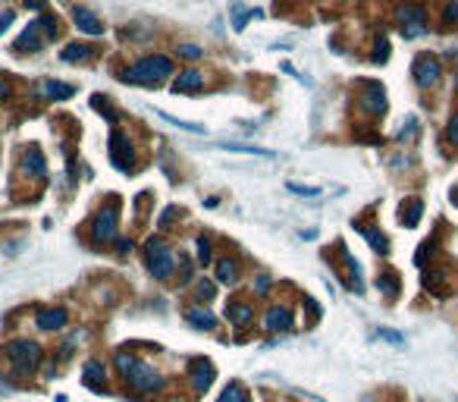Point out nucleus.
Listing matches in <instances>:
<instances>
[{
	"label": "nucleus",
	"instance_id": "nucleus-1",
	"mask_svg": "<svg viewBox=\"0 0 458 402\" xmlns=\"http://www.w3.org/2000/svg\"><path fill=\"white\" fill-rule=\"evenodd\" d=\"M167 75H173V60L163 54H151V57H141L135 67H129L123 79L132 85H157Z\"/></svg>",
	"mask_w": 458,
	"mask_h": 402
},
{
	"label": "nucleus",
	"instance_id": "nucleus-2",
	"mask_svg": "<svg viewBox=\"0 0 458 402\" xmlns=\"http://www.w3.org/2000/svg\"><path fill=\"white\" fill-rule=\"evenodd\" d=\"M145 264H148V274L154 280H170L173 270H176V258H173V248L163 242V239H148L145 242Z\"/></svg>",
	"mask_w": 458,
	"mask_h": 402
},
{
	"label": "nucleus",
	"instance_id": "nucleus-3",
	"mask_svg": "<svg viewBox=\"0 0 458 402\" xmlns=\"http://www.w3.org/2000/svg\"><path fill=\"white\" fill-rule=\"evenodd\" d=\"M3 352H7V358L13 362V368L19 374H35L38 365H41V358H45L41 346L32 343V340H13V343L3 346Z\"/></svg>",
	"mask_w": 458,
	"mask_h": 402
},
{
	"label": "nucleus",
	"instance_id": "nucleus-4",
	"mask_svg": "<svg viewBox=\"0 0 458 402\" xmlns=\"http://www.w3.org/2000/svg\"><path fill=\"white\" fill-rule=\"evenodd\" d=\"M117 226H119V204L110 201V204L97 211V217L91 220V242H95V246L113 242V239H117Z\"/></svg>",
	"mask_w": 458,
	"mask_h": 402
},
{
	"label": "nucleus",
	"instance_id": "nucleus-5",
	"mask_svg": "<svg viewBox=\"0 0 458 402\" xmlns=\"http://www.w3.org/2000/svg\"><path fill=\"white\" fill-rule=\"evenodd\" d=\"M123 380H126V383H129V390H132V393H138V396L160 393V390L167 387V380H163L160 374H157L151 365H145V362H138V365H135L132 371H129Z\"/></svg>",
	"mask_w": 458,
	"mask_h": 402
},
{
	"label": "nucleus",
	"instance_id": "nucleus-6",
	"mask_svg": "<svg viewBox=\"0 0 458 402\" xmlns=\"http://www.w3.org/2000/svg\"><path fill=\"white\" fill-rule=\"evenodd\" d=\"M396 23H399L405 38H418L427 32V10H424L421 3H402V7L396 10Z\"/></svg>",
	"mask_w": 458,
	"mask_h": 402
},
{
	"label": "nucleus",
	"instance_id": "nucleus-7",
	"mask_svg": "<svg viewBox=\"0 0 458 402\" xmlns=\"http://www.w3.org/2000/svg\"><path fill=\"white\" fill-rule=\"evenodd\" d=\"M411 75H414V82H418V88H430V85L439 82V75H443V63H439V57L421 54V57L414 60Z\"/></svg>",
	"mask_w": 458,
	"mask_h": 402
},
{
	"label": "nucleus",
	"instance_id": "nucleus-8",
	"mask_svg": "<svg viewBox=\"0 0 458 402\" xmlns=\"http://www.w3.org/2000/svg\"><path fill=\"white\" fill-rule=\"evenodd\" d=\"M110 161L117 170H129L132 167V145H129L126 132H119V129L110 132Z\"/></svg>",
	"mask_w": 458,
	"mask_h": 402
},
{
	"label": "nucleus",
	"instance_id": "nucleus-9",
	"mask_svg": "<svg viewBox=\"0 0 458 402\" xmlns=\"http://www.w3.org/2000/svg\"><path fill=\"white\" fill-rule=\"evenodd\" d=\"M358 107L364 113H383L386 110V95L377 82H361V97H358Z\"/></svg>",
	"mask_w": 458,
	"mask_h": 402
},
{
	"label": "nucleus",
	"instance_id": "nucleus-10",
	"mask_svg": "<svg viewBox=\"0 0 458 402\" xmlns=\"http://www.w3.org/2000/svg\"><path fill=\"white\" fill-rule=\"evenodd\" d=\"M264 327L270 333H289V330L296 327V320H292V311L286 305H270L264 314Z\"/></svg>",
	"mask_w": 458,
	"mask_h": 402
},
{
	"label": "nucleus",
	"instance_id": "nucleus-11",
	"mask_svg": "<svg viewBox=\"0 0 458 402\" xmlns=\"http://www.w3.org/2000/svg\"><path fill=\"white\" fill-rule=\"evenodd\" d=\"M73 23H75V29H79V32H85V35H91V38L104 35V23H101V16H97V13H91L88 7H73Z\"/></svg>",
	"mask_w": 458,
	"mask_h": 402
},
{
	"label": "nucleus",
	"instance_id": "nucleus-12",
	"mask_svg": "<svg viewBox=\"0 0 458 402\" xmlns=\"http://www.w3.org/2000/svg\"><path fill=\"white\" fill-rule=\"evenodd\" d=\"M67 320H69V311L67 308H41V311L35 314V324L41 330H63L67 327Z\"/></svg>",
	"mask_w": 458,
	"mask_h": 402
},
{
	"label": "nucleus",
	"instance_id": "nucleus-13",
	"mask_svg": "<svg viewBox=\"0 0 458 402\" xmlns=\"http://www.w3.org/2000/svg\"><path fill=\"white\" fill-rule=\"evenodd\" d=\"M204 88V73H198V69H185V73H179L176 79H173V91H182V95H195V91Z\"/></svg>",
	"mask_w": 458,
	"mask_h": 402
},
{
	"label": "nucleus",
	"instance_id": "nucleus-14",
	"mask_svg": "<svg viewBox=\"0 0 458 402\" xmlns=\"http://www.w3.org/2000/svg\"><path fill=\"white\" fill-rule=\"evenodd\" d=\"M226 318L232 327H248L254 318V305L252 302H242V298H236V302H229L226 305Z\"/></svg>",
	"mask_w": 458,
	"mask_h": 402
},
{
	"label": "nucleus",
	"instance_id": "nucleus-15",
	"mask_svg": "<svg viewBox=\"0 0 458 402\" xmlns=\"http://www.w3.org/2000/svg\"><path fill=\"white\" fill-rule=\"evenodd\" d=\"M189 377H192L195 393H204V390L210 387V380H214V368H210V362H204V358H195Z\"/></svg>",
	"mask_w": 458,
	"mask_h": 402
},
{
	"label": "nucleus",
	"instance_id": "nucleus-16",
	"mask_svg": "<svg viewBox=\"0 0 458 402\" xmlns=\"http://www.w3.org/2000/svg\"><path fill=\"white\" fill-rule=\"evenodd\" d=\"M41 45H45V38H41V25H38V19L29 25V29L19 35V41H16V51L23 54H38L41 51Z\"/></svg>",
	"mask_w": 458,
	"mask_h": 402
},
{
	"label": "nucleus",
	"instance_id": "nucleus-17",
	"mask_svg": "<svg viewBox=\"0 0 458 402\" xmlns=\"http://www.w3.org/2000/svg\"><path fill=\"white\" fill-rule=\"evenodd\" d=\"M38 95H45L47 101H69L75 95V88L67 82H57V79H45V82L38 85Z\"/></svg>",
	"mask_w": 458,
	"mask_h": 402
},
{
	"label": "nucleus",
	"instance_id": "nucleus-18",
	"mask_svg": "<svg viewBox=\"0 0 458 402\" xmlns=\"http://www.w3.org/2000/svg\"><path fill=\"white\" fill-rule=\"evenodd\" d=\"M23 167H25V173L29 176H35V179H45L47 176V161H45V154L38 148H29L23 154Z\"/></svg>",
	"mask_w": 458,
	"mask_h": 402
},
{
	"label": "nucleus",
	"instance_id": "nucleus-19",
	"mask_svg": "<svg viewBox=\"0 0 458 402\" xmlns=\"http://www.w3.org/2000/svg\"><path fill=\"white\" fill-rule=\"evenodd\" d=\"M217 280L226 286L239 283V258H220L217 261Z\"/></svg>",
	"mask_w": 458,
	"mask_h": 402
},
{
	"label": "nucleus",
	"instance_id": "nucleus-20",
	"mask_svg": "<svg viewBox=\"0 0 458 402\" xmlns=\"http://www.w3.org/2000/svg\"><path fill=\"white\" fill-rule=\"evenodd\" d=\"M60 57L67 60V63H79V60H91V57H97V47H95V45H67Z\"/></svg>",
	"mask_w": 458,
	"mask_h": 402
},
{
	"label": "nucleus",
	"instance_id": "nucleus-21",
	"mask_svg": "<svg viewBox=\"0 0 458 402\" xmlns=\"http://www.w3.org/2000/svg\"><path fill=\"white\" fill-rule=\"evenodd\" d=\"M421 214H424V201L421 198H408L405 204H402V211H399V217H402V224H405V226H418Z\"/></svg>",
	"mask_w": 458,
	"mask_h": 402
},
{
	"label": "nucleus",
	"instance_id": "nucleus-22",
	"mask_svg": "<svg viewBox=\"0 0 458 402\" xmlns=\"http://www.w3.org/2000/svg\"><path fill=\"white\" fill-rule=\"evenodd\" d=\"M185 320L192 324V327H198V330H210V327H217V318L207 308H189L185 311Z\"/></svg>",
	"mask_w": 458,
	"mask_h": 402
},
{
	"label": "nucleus",
	"instance_id": "nucleus-23",
	"mask_svg": "<svg viewBox=\"0 0 458 402\" xmlns=\"http://www.w3.org/2000/svg\"><path fill=\"white\" fill-rule=\"evenodd\" d=\"M82 377H85V383H88L91 390H104V365L101 362H85V368H82Z\"/></svg>",
	"mask_w": 458,
	"mask_h": 402
},
{
	"label": "nucleus",
	"instance_id": "nucleus-24",
	"mask_svg": "<svg viewBox=\"0 0 458 402\" xmlns=\"http://www.w3.org/2000/svg\"><path fill=\"white\" fill-rule=\"evenodd\" d=\"M399 274H392V270H383V274H380L377 276V289L380 292H383V296L386 298H396V296H399Z\"/></svg>",
	"mask_w": 458,
	"mask_h": 402
},
{
	"label": "nucleus",
	"instance_id": "nucleus-25",
	"mask_svg": "<svg viewBox=\"0 0 458 402\" xmlns=\"http://www.w3.org/2000/svg\"><path fill=\"white\" fill-rule=\"evenodd\" d=\"M217 402H252V396H248V390H245L239 380H232V383L220 393V399H217Z\"/></svg>",
	"mask_w": 458,
	"mask_h": 402
},
{
	"label": "nucleus",
	"instance_id": "nucleus-26",
	"mask_svg": "<svg viewBox=\"0 0 458 402\" xmlns=\"http://www.w3.org/2000/svg\"><path fill=\"white\" fill-rule=\"evenodd\" d=\"M446 270H427V276H424V286H427L433 296H439L443 298L446 296Z\"/></svg>",
	"mask_w": 458,
	"mask_h": 402
},
{
	"label": "nucleus",
	"instance_id": "nucleus-27",
	"mask_svg": "<svg viewBox=\"0 0 458 402\" xmlns=\"http://www.w3.org/2000/svg\"><path fill=\"white\" fill-rule=\"evenodd\" d=\"M361 233H364V239H367L370 246H374V252L389 255V242H386V236H383L380 230H370V226H361Z\"/></svg>",
	"mask_w": 458,
	"mask_h": 402
},
{
	"label": "nucleus",
	"instance_id": "nucleus-28",
	"mask_svg": "<svg viewBox=\"0 0 458 402\" xmlns=\"http://www.w3.org/2000/svg\"><path fill=\"white\" fill-rule=\"evenodd\" d=\"M113 365H117L119 377H126V374L132 371L135 365H138V358H135L132 352H117V355H113Z\"/></svg>",
	"mask_w": 458,
	"mask_h": 402
},
{
	"label": "nucleus",
	"instance_id": "nucleus-29",
	"mask_svg": "<svg viewBox=\"0 0 458 402\" xmlns=\"http://www.w3.org/2000/svg\"><path fill=\"white\" fill-rule=\"evenodd\" d=\"M160 119L173 123V126L182 129V132H195V135H204L207 132V126H201V123H185V119H176V117H170V113H160Z\"/></svg>",
	"mask_w": 458,
	"mask_h": 402
},
{
	"label": "nucleus",
	"instance_id": "nucleus-30",
	"mask_svg": "<svg viewBox=\"0 0 458 402\" xmlns=\"http://www.w3.org/2000/svg\"><path fill=\"white\" fill-rule=\"evenodd\" d=\"M91 104H95V110H97V113H104V117L110 119V123H117V119H119V113L113 110L110 101H107L104 95H95V97H91Z\"/></svg>",
	"mask_w": 458,
	"mask_h": 402
},
{
	"label": "nucleus",
	"instance_id": "nucleus-31",
	"mask_svg": "<svg viewBox=\"0 0 458 402\" xmlns=\"http://www.w3.org/2000/svg\"><path fill=\"white\" fill-rule=\"evenodd\" d=\"M195 248H198V264L201 268H207L210 264V258H214V248H210V239H204V236H198V242H195Z\"/></svg>",
	"mask_w": 458,
	"mask_h": 402
},
{
	"label": "nucleus",
	"instance_id": "nucleus-32",
	"mask_svg": "<svg viewBox=\"0 0 458 402\" xmlns=\"http://www.w3.org/2000/svg\"><path fill=\"white\" fill-rule=\"evenodd\" d=\"M226 151H242V154H258V157H267V161H274V151L267 148H252V145H223Z\"/></svg>",
	"mask_w": 458,
	"mask_h": 402
},
{
	"label": "nucleus",
	"instance_id": "nucleus-33",
	"mask_svg": "<svg viewBox=\"0 0 458 402\" xmlns=\"http://www.w3.org/2000/svg\"><path fill=\"white\" fill-rule=\"evenodd\" d=\"M38 25H41V35L45 38H57V16H41V19H38Z\"/></svg>",
	"mask_w": 458,
	"mask_h": 402
},
{
	"label": "nucleus",
	"instance_id": "nucleus-34",
	"mask_svg": "<svg viewBox=\"0 0 458 402\" xmlns=\"http://www.w3.org/2000/svg\"><path fill=\"white\" fill-rule=\"evenodd\" d=\"M232 10H236V23H232V25H236V32H242L245 23H248L252 16H261L258 10H242V7H232Z\"/></svg>",
	"mask_w": 458,
	"mask_h": 402
},
{
	"label": "nucleus",
	"instance_id": "nucleus-35",
	"mask_svg": "<svg viewBox=\"0 0 458 402\" xmlns=\"http://www.w3.org/2000/svg\"><path fill=\"white\" fill-rule=\"evenodd\" d=\"M179 57H182V60H201V57H204V51H201L198 45H179Z\"/></svg>",
	"mask_w": 458,
	"mask_h": 402
},
{
	"label": "nucleus",
	"instance_id": "nucleus-36",
	"mask_svg": "<svg viewBox=\"0 0 458 402\" xmlns=\"http://www.w3.org/2000/svg\"><path fill=\"white\" fill-rule=\"evenodd\" d=\"M458 23V0H449V7L443 13V25H455Z\"/></svg>",
	"mask_w": 458,
	"mask_h": 402
},
{
	"label": "nucleus",
	"instance_id": "nucleus-37",
	"mask_svg": "<svg viewBox=\"0 0 458 402\" xmlns=\"http://www.w3.org/2000/svg\"><path fill=\"white\" fill-rule=\"evenodd\" d=\"M176 217H179V208H167L160 214V220H157V226H160V230H170V224L176 220Z\"/></svg>",
	"mask_w": 458,
	"mask_h": 402
},
{
	"label": "nucleus",
	"instance_id": "nucleus-38",
	"mask_svg": "<svg viewBox=\"0 0 458 402\" xmlns=\"http://www.w3.org/2000/svg\"><path fill=\"white\" fill-rule=\"evenodd\" d=\"M214 292H217V286L210 280H201L198 283V298H214Z\"/></svg>",
	"mask_w": 458,
	"mask_h": 402
},
{
	"label": "nucleus",
	"instance_id": "nucleus-39",
	"mask_svg": "<svg viewBox=\"0 0 458 402\" xmlns=\"http://www.w3.org/2000/svg\"><path fill=\"white\" fill-rule=\"evenodd\" d=\"M386 57H389V45H386V38H380V41H377V54H374V60H377V63H383Z\"/></svg>",
	"mask_w": 458,
	"mask_h": 402
},
{
	"label": "nucleus",
	"instance_id": "nucleus-40",
	"mask_svg": "<svg viewBox=\"0 0 458 402\" xmlns=\"http://www.w3.org/2000/svg\"><path fill=\"white\" fill-rule=\"evenodd\" d=\"M270 283H274V280H270V276H264V274H261V276H258V283H254V292H258V296H267V289H270Z\"/></svg>",
	"mask_w": 458,
	"mask_h": 402
},
{
	"label": "nucleus",
	"instance_id": "nucleus-41",
	"mask_svg": "<svg viewBox=\"0 0 458 402\" xmlns=\"http://www.w3.org/2000/svg\"><path fill=\"white\" fill-rule=\"evenodd\" d=\"M289 189H292V192H296V195H320V189H311V186H296V182H292V186H289Z\"/></svg>",
	"mask_w": 458,
	"mask_h": 402
},
{
	"label": "nucleus",
	"instance_id": "nucleus-42",
	"mask_svg": "<svg viewBox=\"0 0 458 402\" xmlns=\"http://www.w3.org/2000/svg\"><path fill=\"white\" fill-rule=\"evenodd\" d=\"M449 142H455V145H458V113L449 119Z\"/></svg>",
	"mask_w": 458,
	"mask_h": 402
},
{
	"label": "nucleus",
	"instance_id": "nucleus-43",
	"mask_svg": "<svg viewBox=\"0 0 458 402\" xmlns=\"http://www.w3.org/2000/svg\"><path fill=\"white\" fill-rule=\"evenodd\" d=\"M13 19H16V13H13V10H3V13H0V32L7 29V25L13 23Z\"/></svg>",
	"mask_w": 458,
	"mask_h": 402
},
{
	"label": "nucleus",
	"instance_id": "nucleus-44",
	"mask_svg": "<svg viewBox=\"0 0 458 402\" xmlns=\"http://www.w3.org/2000/svg\"><path fill=\"white\" fill-rule=\"evenodd\" d=\"M117 252H119V255H129V252H132V239H117Z\"/></svg>",
	"mask_w": 458,
	"mask_h": 402
},
{
	"label": "nucleus",
	"instance_id": "nucleus-45",
	"mask_svg": "<svg viewBox=\"0 0 458 402\" xmlns=\"http://www.w3.org/2000/svg\"><path fill=\"white\" fill-rule=\"evenodd\" d=\"M10 95H13V85H10L7 79H0V101H7Z\"/></svg>",
	"mask_w": 458,
	"mask_h": 402
},
{
	"label": "nucleus",
	"instance_id": "nucleus-46",
	"mask_svg": "<svg viewBox=\"0 0 458 402\" xmlns=\"http://www.w3.org/2000/svg\"><path fill=\"white\" fill-rule=\"evenodd\" d=\"M25 7H32V10H45V7H47V0H25Z\"/></svg>",
	"mask_w": 458,
	"mask_h": 402
},
{
	"label": "nucleus",
	"instance_id": "nucleus-47",
	"mask_svg": "<svg viewBox=\"0 0 458 402\" xmlns=\"http://www.w3.org/2000/svg\"><path fill=\"white\" fill-rule=\"evenodd\" d=\"M380 336H386V340H392V343H402L399 333H389V330H380Z\"/></svg>",
	"mask_w": 458,
	"mask_h": 402
},
{
	"label": "nucleus",
	"instance_id": "nucleus-48",
	"mask_svg": "<svg viewBox=\"0 0 458 402\" xmlns=\"http://www.w3.org/2000/svg\"><path fill=\"white\" fill-rule=\"evenodd\" d=\"M452 204H458V186L452 189Z\"/></svg>",
	"mask_w": 458,
	"mask_h": 402
}]
</instances>
